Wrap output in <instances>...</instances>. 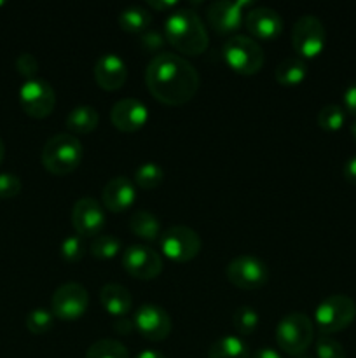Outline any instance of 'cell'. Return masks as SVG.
<instances>
[{
	"label": "cell",
	"mask_w": 356,
	"mask_h": 358,
	"mask_svg": "<svg viewBox=\"0 0 356 358\" xmlns=\"http://www.w3.org/2000/svg\"><path fill=\"white\" fill-rule=\"evenodd\" d=\"M105 222H107V215H105L103 206L96 199L89 196L77 199L72 208V224L79 236L96 238L105 227Z\"/></svg>",
	"instance_id": "obj_15"
},
{
	"label": "cell",
	"mask_w": 356,
	"mask_h": 358,
	"mask_svg": "<svg viewBox=\"0 0 356 358\" xmlns=\"http://www.w3.org/2000/svg\"><path fill=\"white\" fill-rule=\"evenodd\" d=\"M344 107L346 112L356 117V83L349 84L348 90L344 91Z\"/></svg>",
	"instance_id": "obj_37"
},
{
	"label": "cell",
	"mask_w": 356,
	"mask_h": 358,
	"mask_svg": "<svg viewBox=\"0 0 356 358\" xmlns=\"http://www.w3.org/2000/svg\"><path fill=\"white\" fill-rule=\"evenodd\" d=\"M21 192V180L14 173H0V199L16 198Z\"/></svg>",
	"instance_id": "obj_34"
},
{
	"label": "cell",
	"mask_w": 356,
	"mask_h": 358,
	"mask_svg": "<svg viewBox=\"0 0 356 358\" xmlns=\"http://www.w3.org/2000/svg\"><path fill=\"white\" fill-rule=\"evenodd\" d=\"M199 73L181 56L161 52L147 65L145 84L157 101L170 107H180L191 101L199 90Z\"/></svg>",
	"instance_id": "obj_1"
},
{
	"label": "cell",
	"mask_w": 356,
	"mask_h": 358,
	"mask_svg": "<svg viewBox=\"0 0 356 358\" xmlns=\"http://www.w3.org/2000/svg\"><path fill=\"white\" fill-rule=\"evenodd\" d=\"M318 358H346V350L337 339L321 334L316 341Z\"/></svg>",
	"instance_id": "obj_33"
},
{
	"label": "cell",
	"mask_w": 356,
	"mask_h": 358,
	"mask_svg": "<svg viewBox=\"0 0 356 358\" xmlns=\"http://www.w3.org/2000/svg\"><path fill=\"white\" fill-rule=\"evenodd\" d=\"M251 358H283V357L279 355V353L276 352V350H272V348H269V346H265V348L257 350V352H255V355L251 357Z\"/></svg>",
	"instance_id": "obj_41"
},
{
	"label": "cell",
	"mask_w": 356,
	"mask_h": 358,
	"mask_svg": "<svg viewBox=\"0 0 356 358\" xmlns=\"http://www.w3.org/2000/svg\"><path fill=\"white\" fill-rule=\"evenodd\" d=\"M82 143L70 133H58L45 142L42 149V164L52 175H68L82 163Z\"/></svg>",
	"instance_id": "obj_3"
},
{
	"label": "cell",
	"mask_w": 356,
	"mask_h": 358,
	"mask_svg": "<svg viewBox=\"0 0 356 358\" xmlns=\"http://www.w3.org/2000/svg\"><path fill=\"white\" fill-rule=\"evenodd\" d=\"M94 80L105 91H117L128 79V66L115 52H105L94 63Z\"/></svg>",
	"instance_id": "obj_18"
},
{
	"label": "cell",
	"mask_w": 356,
	"mask_h": 358,
	"mask_svg": "<svg viewBox=\"0 0 356 358\" xmlns=\"http://www.w3.org/2000/svg\"><path fill=\"white\" fill-rule=\"evenodd\" d=\"M86 358H129L128 348L114 339H100L89 346Z\"/></svg>",
	"instance_id": "obj_27"
},
{
	"label": "cell",
	"mask_w": 356,
	"mask_h": 358,
	"mask_svg": "<svg viewBox=\"0 0 356 358\" xmlns=\"http://www.w3.org/2000/svg\"><path fill=\"white\" fill-rule=\"evenodd\" d=\"M112 124L124 133H135L142 129L149 121V108L142 100L122 98L112 107Z\"/></svg>",
	"instance_id": "obj_16"
},
{
	"label": "cell",
	"mask_w": 356,
	"mask_h": 358,
	"mask_svg": "<svg viewBox=\"0 0 356 358\" xmlns=\"http://www.w3.org/2000/svg\"><path fill=\"white\" fill-rule=\"evenodd\" d=\"M344 177L346 180L356 185V154L349 157V159L344 163Z\"/></svg>",
	"instance_id": "obj_39"
},
{
	"label": "cell",
	"mask_w": 356,
	"mask_h": 358,
	"mask_svg": "<svg viewBox=\"0 0 356 358\" xmlns=\"http://www.w3.org/2000/svg\"><path fill=\"white\" fill-rule=\"evenodd\" d=\"M307 77V63L300 56H288L274 70V79L285 87L299 86Z\"/></svg>",
	"instance_id": "obj_22"
},
{
	"label": "cell",
	"mask_w": 356,
	"mask_h": 358,
	"mask_svg": "<svg viewBox=\"0 0 356 358\" xmlns=\"http://www.w3.org/2000/svg\"><path fill=\"white\" fill-rule=\"evenodd\" d=\"M119 24L129 34H145L152 24V16L142 6H129L119 14Z\"/></svg>",
	"instance_id": "obj_25"
},
{
	"label": "cell",
	"mask_w": 356,
	"mask_h": 358,
	"mask_svg": "<svg viewBox=\"0 0 356 358\" xmlns=\"http://www.w3.org/2000/svg\"><path fill=\"white\" fill-rule=\"evenodd\" d=\"M356 318V303L344 294H332L314 310V324L323 336L344 331Z\"/></svg>",
	"instance_id": "obj_6"
},
{
	"label": "cell",
	"mask_w": 356,
	"mask_h": 358,
	"mask_svg": "<svg viewBox=\"0 0 356 358\" xmlns=\"http://www.w3.org/2000/svg\"><path fill=\"white\" fill-rule=\"evenodd\" d=\"M222 56L225 65L241 76H253L264 66V51L255 38L232 35L223 42Z\"/></svg>",
	"instance_id": "obj_4"
},
{
	"label": "cell",
	"mask_w": 356,
	"mask_h": 358,
	"mask_svg": "<svg viewBox=\"0 0 356 358\" xmlns=\"http://www.w3.org/2000/svg\"><path fill=\"white\" fill-rule=\"evenodd\" d=\"M260 317L251 306H239L232 313V325L239 336H250L257 331Z\"/></svg>",
	"instance_id": "obj_28"
},
{
	"label": "cell",
	"mask_w": 356,
	"mask_h": 358,
	"mask_svg": "<svg viewBox=\"0 0 356 358\" xmlns=\"http://www.w3.org/2000/svg\"><path fill=\"white\" fill-rule=\"evenodd\" d=\"M251 6V0H216L208 6L206 17L216 34L227 35L239 30L244 23V9Z\"/></svg>",
	"instance_id": "obj_12"
},
{
	"label": "cell",
	"mask_w": 356,
	"mask_h": 358,
	"mask_svg": "<svg viewBox=\"0 0 356 358\" xmlns=\"http://www.w3.org/2000/svg\"><path fill=\"white\" fill-rule=\"evenodd\" d=\"M314 339V324L307 315L290 313L276 325L279 350L292 357H302Z\"/></svg>",
	"instance_id": "obj_5"
},
{
	"label": "cell",
	"mask_w": 356,
	"mask_h": 358,
	"mask_svg": "<svg viewBox=\"0 0 356 358\" xmlns=\"http://www.w3.org/2000/svg\"><path fill=\"white\" fill-rule=\"evenodd\" d=\"M297 358H311V357H306V355H302V357H297Z\"/></svg>",
	"instance_id": "obj_45"
},
{
	"label": "cell",
	"mask_w": 356,
	"mask_h": 358,
	"mask_svg": "<svg viewBox=\"0 0 356 358\" xmlns=\"http://www.w3.org/2000/svg\"><path fill=\"white\" fill-rule=\"evenodd\" d=\"M98 122H100L98 110L89 105H79L72 108L65 119L66 129L75 135H89L98 128Z\"/></svg>",
	"instance_id": "obj_21"
},
{
	"label": "cell",
	"mask_w": 356,
	"mask_h": 358,
	"mask_svg": "<svg viewBox=\"0 0 356 358\" xmlns=\"http://www.w3.org/2000/svg\"><path fill=\"white\" fill-rule=\"evenodd\" d=\"M89 306V294L86 287L77 282L63 283L51 297V311L61 322H75L84 317Z\"/></svg>",
	"instance_id": "obj_8"
},
{
	"label": "cell",
	"mask_w": 356,
	"mask_h": 358,
	"mask_svg": "<svg viewBox=\"0 0 356 358\" xmlns=\"http://www.w3.org/2000/svg\"><path fill=\"white\" fill-rule=\"evenodd\" d=\"M3 156H6V145H3V140L0 138V163L3 161Z\"/></svg>",
	"instance_id": "obj_43"
},
{
	"label": "cell",
	"mask_w": 356,
	"mask_h": 358,
	"mask_svg": "<svg viewBox=\"0 0 356 358\" xmlns=\"http://www.w3.org/2000/svg\"><path fill=\"white\" fill-rule=\"evenodd\" d=\"M346 122V112L344 108L339 105H325L320 112H318V126L325 131H339Z\"/></svg>",
	"instance_id": "obj_31"
},
{
	"label": "cell",
	"mask_w": 356,
	"mask_h": 358,
	"mask_svg": "<svg viewBox=\"0 0 356 358\" xmlns=\"http://www.w3.org/2000/svg\"><path fill=\"white\" fill-rule=\"evenodd\" d=\"M164 170L157 163H143L135 171V182L142 189H156L163 184Z\"/></svg>",
	"instance_id": "obj_29"
},
{
	"label": "cell",
	"mask_w": 356,
	"mask_h": 358,
	"mask_svg": "<svg viewBox=\"0 0 356 358\" xmlns=\"http://www.w3.org/2000/svg\"><path fill=\"white\" fill-rule=\"evenodd\" d=\"M24 325H27L31 334H45V332L54 327V315H52L51 310H45V308H35L27 315Z\"/></svg>",
	"instance_id": "obj_30"
},
{
	"label": "cell",
	"mask_w": 356,
	"mask_h": 358,
	"mask_svg": "<svg viewBox=\"0 0 356 358\" xmlns=\"http://www.w3.org/2000/svg\"><path fill=\"white\" fill-rule=\"evenodd\" d=\"M129 229L135 236L142 238L145 241H157L161 238V222L152 212L138 210L129 219Z\"/></svg>",
	"instance_id": "obj_24"
},
{
	"label": "cell",
	"mask_w": 356,
	"mask_h": 358,
	"mask_svg": "<svg viewBox=\"0 0 356 358\" xmlns=\"http://www.w3.org/2000/svg\"><path fill=\"white\" fill-rule=\"evenodd\" d=\"M20 105L30 117L44 119L54 110L56 93L47 80H24L20 87Z\"/></svg>",
	"instance_id": "obj_11"
},
{
	"label": "cell",
	"mask_w": 356,
	"mask_h": 358,
	"mask_svg": "<svg viewBox=\"0 0 356 358\" xmlns=\"http://www.w3.org/2000/svg\"><path fill=\"white\" fill-rule=\"evenodd\" d=\"M100 303L108 315L122 318L131 311L133 296L126 287L119 283H107L100 290Z\"/></svg>",
	"instance_id": "obj_20"
},
{
	"label": "cell",
	"mask_w": 356,
	"mask_h": 358,
	"mask_svg": "<svg viewBox=\"0 0 356 358\" xmlns=\"http://www.w3.org/2000/svg\"><path fill=\"white\" fill-rule=\"evenodd\" d=\"M121 241L114 236V234H98L89 245V252L94 259L100 261H108L119 255L121 252Z\"/></svg>",
	"instance_id": "obj_26"
},
{
	"label": "cell",
	"mask_w": 356,
	"mask_h": 358,
	"mask_svg": "<svg viewBox=\"0 0 356 358\" xmlns=\"http://www.w3.org/2000/svg\"><path fill=\"white\" fill-rule=\"evenodd\" d=\"M103 206L112 213H121L131 208L136 201V187L128 177H114L105 184L101 192Z\"/></svg>",
	"instance_id": "obj_19"
},
{
	"label": "cell",
	"mask_w": 356,
	"mask_h": 358,
	"mask_svg": "<svg viewBox=\"0 0 356 358\" xmlns=\"http://www.w3.org/2000/svg\"><path fill=\"white\" fill-rule=\"evenodd\" d=\"M164 257L173 262H188L201 252V238L187 226H171L159 238Z\"/></svg>",
	"instance_id": "obj_7"
},
{
	"label": "cell",
	"mask_w": 356,
	"mask_h": 358,
	"mask_svg": "<svg viewBox=\"0 0 356 358\" xmlns=\"http://www.w3.org/2000/svg\"><path fill=\"white\" fill-rule=\"evenodd\" d=\"M325 42H327V31L321 20L313 14H306L295 21L292 30V44L300 58L311 59L320 56Z\"/></svg>",
	"instance_id": "obj_9"
},
{
	"label": "cell",
	"mask_w": 356,
	"mask_h": 358,
	"mask_svg": "<svg viewBox=\"0 0 356 358\" xmlns=\"http://www.w3.org/2000/svg\"><path fill=\"white\" fill-rule=\"evenodd\" d=\"M147 3H149L152 9L156 10H173L175 7H178V2L177 0H147Z\"/></svg>",
	"instance_id": "obj_40"
},
{
	"label": "cell",
	"mask_w": 356,
	"mask_h": 358,
	"mask_svg": "<svg viewBox=\"0 0 356 358\" xmlns=\"http://www.w3.org/2000/svg\"><path fill=\"white\" fill-rule=\"evenodd\" d=\"M164 37L178 52L199 56L208 48V31L201 16L192 9H175L164 21Z\"/></svg>",
	"instance_id": "obj_2"
},
{
	"label": "cell",
	"mask_w": 356,
	"mask_h": 358,
	"mask_svg": "<svg viewBox=\"0 0 356 358\" xmlns=\"http://www.w3.org/2000/svg\"><path fill=\"white\" fill-rule=\"evenodd\" d=\"M133 324L138 334L149 341H164L171 334V318L164 308L157 304H142L135 311Z\"/></svg>",
	"instance_id": "obj_14"
},
{
	"label": "cell",
	"mask_w": 356,
	"mask_h": 358,
	"mask_svg": "<svg viewBox=\"0 0 356 358\" xmlns=\"http://www.w3.org/2000/svg\"><path fill=\"white\" fill-rule=\"evenodd\" d=\"M135 329V324H133L131 320H128L126 317L122 318H115L114 322V331L117 332V334H122V336H128L129 332Z\"/></svg>",
	"instance_id": "obj_38"
},
{
	"label": "cell",
	"mask_w": 356,
	"mask_h": 358,
	"mask_svg": "<svg viewBox=\"0 0 356 358\" xmlns=\"http://www.w3.org/2000/svg\"><path fill=\"white\" fill-rule=\"evenodd\" d=\"M206 358H250V348L239 336L225 334L209 346Z\"/></svg>",
	"instance_id": "obj_23"
},
{
	"label": "cell",
	"mask_w": 356,
	"mask_h": 358,
	"mask_svg": "<svg viewBox=\"0 0 356 358\" xmlns=\"http://www.w3.org/2000/svg\"><path fill=\"white\" fill-rule=\"evenodd\" d=\"M59 254L61 259L66 262H79L80 259L86 254V245H84L82 236L79 234H72V236H66L61 241V247H59Z\"/></svg>",
	"instance_id": "obj_32"
},
{
	"label": "cell",
	"mask_w": 356,
	"mask_h": 358,
	"mask_svg": "<svg viewBox=\"0 0 356 358\" xmlns=\"http://www.w3.org/2000/svg\"><path fill=\"white\" fill-rule=\"evenodd\" d=\"M16 69L20 76H23L27 80L35 79V73L38 70V62L30 52H21L16 58Z\"/></svg>",
	"instance_id": "obj_35"
},
{
	"label": "cell",
	"mask_w": 356,
	"mask_h": 358,
	"mask_svg": "<svg viewBox=\"0 0 356 358\" xmlns=\"http://www.w3.org/2000/svg\"><path fill=\"white\" fill-rule=\"evenodd\" d=\"M227 280L234 287L243 290H257L269 280V269L262 259L255 255H237L227 264Z\"/></svg>",
	"instance_id": "obj_10"
},
{
	"label": "cell",
	"mask_w": 356,
	"mask_h": 358,
	"mask_svg": "<svg viewBox=\"0 0 356 358\" xmlns=\"http://www.w3.org/2000/svg\"><path fill=\"white\" fill-rule=\"evenodd\" d=\"M122 268L136 280H154L163 271V257L145 245H131L122 252Z\"/></svg>",
	"instance_id": "obj_13"
},
{
	"label": "cell",
	"mask_w": 356,
	"mask_h": 358,
	"mask_svg": "<svg viewBox=\"0 0 356 358\" xmlns=\"http://www.w3.org/2000/svg\"><path fill=\"white\" fill-rule=\"evenodd\" d=\"M244 27L258 41H274L283 31V20L271 7H253L244 14Z\"/></svg>",
	"instance_id": "obj_17"
},
{
	"label": "cell",
	"mask_w": 356,
	"mask_h": 358,
	"mask_svg": "<svg viewBox=\"0 0 356 358\" xmlns=\"http://www.w3.org/2000/svg\"><path fill=\"white\" fill-rule=\"evenodd\" d=\"M135 358H166V357H164L163 353L156 352V350H143V352H140Z\"/></svg>",
	"instance_id": "obj_42"
},
{
	"label": "cell",
	"mask_w": 356,
	"mask_h": 358,
	"mask_svg": "<svg viewBox=\"0 0 356 358\" xmlns=\"http://www.w3.org/2000/svg\"><path fill=\"white\" fill-rule=\"evenodd\" d=\"M142 48L145 51H157L164 45V37L156 30H147L145 34H142Z\"/></svg>",
	"instance_id": "obj_36"
},
{
	"label": "cell",
	"mask_w": 356,
	"mask_h": 358,
	"mask_svg": "<svg viewBox=\"0 0 356 358\" xmlns=\"http://www.w3.org/2000/svg\"><path fill=\"white\" fill-rule=\"evenodd\" d=\"M351 135H353V138H355V142H356V121L351 124Z\"/></svg>",
	"instance_id": "obj_44"
}]
</instances>
